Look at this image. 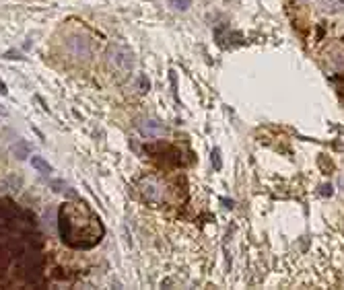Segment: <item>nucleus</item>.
Masks as SVG:
<instances>
[{"instance_id": "obj_1", "label": "nucleus", "mask_w": 344, "mask_h": 290, "mask_svg": "<svg viewBox=\"0 0 344 290\" xmlns=\"http://www.w3.org/2000/svg\"><path fill=\"white\" fill-rule=\"evenodd\" d=\"M108 62H110L114 72L128 74L134 66V54L126 45H112L110 52H108Z\"/></svg>"}, {"instance_id": "obj_4", "label": "nucleus", "mask_w": 344, "mask_h": 290, "mask_svg": "<svg viewBox=\"0 0 344 290\" xmlns=\"http://www.w3.org/2000/svg\"><path fill=\"white\" fill-rule=\"evenodd\" d=\"M318 8L326 14H340L344 12V0H318Z\"/></svg>"}, {"instance_id": "obj_5", "label": "nucleus", "mask_w": 344, "mask_h": 290, "mask_svg": "<svg viewBox=\"0 0 344 290\" xmlns=\"http://www.w3.org/2000/svg\"><path fill=\"white\" fill-rule=\"evenodd\" d=\"M144 194H146V198H148V200H159V196H161V187H159V185H154L152 181H148V183H146Z\"/></svg>"}, {"instance_id": "obj_9", "label": "nucleus", "mask_w": 344, "mask_h": 290, "mask_svg": "<svg viewBox=\"0 0 344 290\" xmlns=\"http://www.w3.org/2000/svg\"><path fill=\"white\" fill-rule=\"evenodd\" d=\"M322 194H324V196H332V194H334L332 185H324V187H322Z\"/></svg>"}, {"instance_id": "obj_8", "label": "nucleus", "mask_w": 344, "mask_h": 290, "mask_svg": "<svg viewBox=\"0 0 344 290\" xmlns=\"http://www.w3.org/2000/svg\"><path fill=\"white\" fill-rule=\"evenodd\" d=\"M212 163H214V167H216V169H220V167H222V163H220V150H218V148H214V150H212Z\"/></svg>"}, {"instance_id": "obj_6", "label": "nucleus", "mask_w": 344, "mask_h": 290, "mask_svg": "<svg viewBox=\"0 0 344 290\" xmlns=\"http://www.w3.org/2000/svg\"><path fill=\"white\" fill-rule=\"evenodd\" d=\"M33 165H36L38 169H42L44 173H52V167H50V165H46V163H44L40 157H33Z\"/></svg>"}, {"instance_id": "obj_7", "label": "nucleus", "mask_w": 344, "mask_h": 290, "mask_svg": "<svg viewBox=\"0 0 344 290\" xmlns=\"http://www.w3.org/2000/svg\"><path fill=\"white\" fill-rule=\"evenodd\" d=\"M171 4H174L176 8H180V10H186V8H190L192 0H171Z\"/></svg>"}, {"instance_id": "obj_3", "label": "nucleus", "mask_w": 344, "mask_h": 290, "mask_svg": "<svg viewBox=\"0 0 344 290\" xmlns=\"http://www.w3.org/2000/svg\"><path fill=\"white\" fill-rule=\"evenodd\" d=\"M138 128H140V132L144 136H150V138H152V136H163L167 132L165 124L157 122V119H144L142 124H138Z\"/></svg>"}, {"instance_id": "obj_2", "label": "nucleus", "mask_w": 344, "mask_h": 290, "mask_svg": "<svg viewBox=\"0 0 344 290\" xmlns=\"http://www.w3.org/2000/svg\"><path fill=\"white\" fill-rule=\"evenodd\" d=\"M68 52H70L74 58H87L89 54H91V43L84 39V37H80V35H74L70 41H68Z\"/></svg>"}]
</instances>
